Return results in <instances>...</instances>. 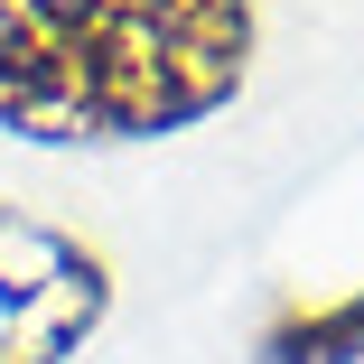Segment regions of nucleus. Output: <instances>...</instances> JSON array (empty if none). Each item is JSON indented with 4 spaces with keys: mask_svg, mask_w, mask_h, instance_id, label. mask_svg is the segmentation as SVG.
I'll use <instances>...</instances> for the list:
<instances>
[{
    "mask_svg": "<svg viewBox=\"0 0 364 364\" xmlns=\"http://www.w3.org/2000/svg\"><path fill=\"white\" fill-rule=\"evenodd\" d=\"M262 0H0V131L122 150L225 112L252 85Z\"/></svg>",
    "mask_w": 364,
    "mask_h": 364,
    "instance_id": "nucleus-1",
    "label": "nucleus"
},
{
    "mask_svg": "<svg viewBox=\"0 0 364 364\" xmlns=\"http://www.w3.org/2000/svg\"><path fill=\"white\" fill-rule=\"evenodd\" d=\"M262 364H364V289L280 309L262 327Z\"/></svg>",
    "mask_w": 364,
    "mask_h": 364,
    "instance_id": "nucleus-3",
    "label": "nucleus"
},
{
    "mask_svg": "<svg viewBox=\"0 0 364 364\" xmlns=\"http://www.w3.org/2000/svg\"><path fill=\"white\" fill-rule=\"evenodd\" d=\"M112 318V262L0 196V364H65Z\"/></svg>",
    "mask_w": 364,
    "mask_h": 364,
    "instance_id": "nucleus-2",
    "label": "nucleus"
}]
</instances>
